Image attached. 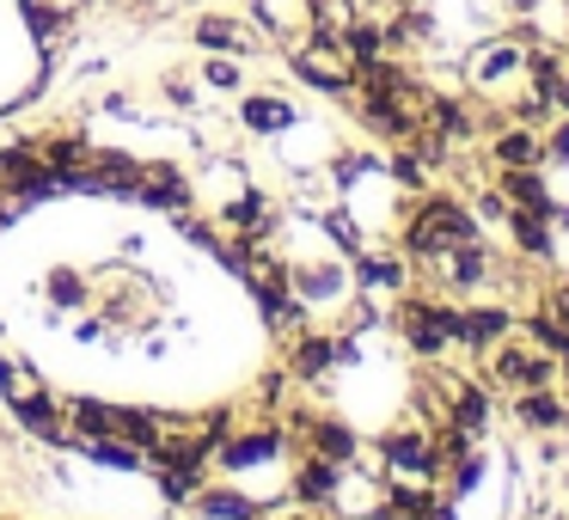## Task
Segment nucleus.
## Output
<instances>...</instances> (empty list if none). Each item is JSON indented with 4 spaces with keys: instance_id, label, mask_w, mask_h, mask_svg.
<instances>
[{
    "instance_id": "1",
    "label": "nucleus",
    "mask_w": 569,
    "mask_h": 520,
    "mask_svg": "<svg viewBox=\"0 0 569 520\" xmlns=\"http://www.w3.org/2000/svg\"><path fill=\"white\" fill-rule=\"evenodd\" d=\"M295 74L319 92H356V62L343 56V43L331 31H312L295 43Z\"/></svg>"
},
{
    "instance_id": "2",
    "label": "nucleus",
    "mask_w": 569,
    "mask_h": 520,
    "mask_svg": "<svg viewBox=\"0 0 569 520\" xmlns=\"http://www.w3.org/2000/svg\"><path fill=\"white\" fill-rule=\"evenodd\" d=\"M471 239H478V227L459 202H422V214L410 221V251L417 258H435L447 246H471Z\"/></svg>"
},
{
    "instance_id": "3",
    "label": "nucleus",
    "mask_w": 569,
    "mask_h": 520,
    "mask_svg": "<svg viewBox=\"0 0 569 520\" xmlns=\"http://www.w3.org/2000/svg\"><path fill=\"white\" fill-rule=\"evenodd\" d=\"M453 337H459L453 312H441V307H405V343L417 349V356H441Z\"/></svg>"
},
{
    "instance_id": "4",
    "label": "nucleus",
    "mask_w": 569,
    "mask_h": 520,
    "mask_svg": "<svg viewBox=\"0 0 569 520\" xmlns=\"http://www.w3.org/2000/svg\"><path fill=\"white\" fill-rule=\"evenodd\" d=\"M496 386H520V392H532V386H545L551 380V361L545 356H527V349H502L496 356V373H490Z\"/></svg>"
},
{
    "instance_id": "5",
    "label": "nucleus",
    "mask_w": 569,
    "mask_h": 520,
    "mask_svg": "<svg viewBox=\"0 0 569 520\" xmlns=\"http://www.w3.org/2000/svg\"><path fill=\"white\" fill-rule=\"evenodd\" d=\"M520 74H527V99H532V104H551V99H557V80H563V56L539 43V50H527Z\"/></svg>"
},
{
    "instance_id": "6",
    "label": "nucleus",
    "mask_w": 569,
    "mask_h": 520,
    "mask_svg": "<svg viewBox=\"0 0 569 520\" xmlns=\"http://www.w3.org/2000/svg\"><path fill=\"white\" fill-rule=\"evenodd\" d=\"M520 62H527V50H520L515 38H502V43H490V50L471 56V80L490 87V80H502V74H520Z\"/></svg>"
},
{
    "instance_id": "7",
    "label": "nucleus",
    "mask_w": 569,
    "mask_h": 520,
    "mask_svg": "<svg viewBox=\"0 0 569 520\" xmlns=\"http://www.w3.org/2000/svg\"><path fill=\"white\" fill-rule=\"evenodd\" d=\"M197 43L209 56H246L251 50V31L233 26V19H197Z\"/></svg>"
},
{
    "instance_id": "8",
    "label": "nucleus",
    "mask_w": 569,
    "mask_h": 520,
    "mask_svg": "<svg viewBox=\"0 0 569 520\" xmlns=\"http://www.w3.org/2000/svg\"><path fill=\"white\" fill-rule=\"evenodd\" d=\"M502 337H508V312L502 307H478V312L459 319V343H471V349H490V343H502Z\"/></svg>"
},
{
    "instance_id": "9",
    "label": "nucleus",
    "mask_w": 569,
    "mask_h": 520,
    "mask_svg": "<svg viewBox=\"0 0 569 520\" xmlns=\"http://www.w3.org/2000/svg\"><path fill=\"white\" fill-rule=\"evenodd\" d=\"M490 153H496V166H502V172H508V166H539V136H532V129H502V136H496L490 141Z\"/></svg>"
},
{
    "instance_id": "10",
    "label": "nucleus",
    "mask_w": 569,
    "mask_h": 520,
    "mask_svg": "<svg viewBox=\"0 0 569 520\" xmlns=\"http://www.w3.org/2000/svg\"><path fill=\"white\" fill-rule=\"evenodd\" d=\"M239 117H246V129H258V136H276V129L295 123V104H288V99H246V104H239Z\"/></svg>"
},
{
    "instance_id": "11",
    "label": "nucleus",
    "mask_w": 569,
    "mask_h": 520,
    "mask_svg": "<svg viewBox=\"0 0 569 520\" xmlns=\"http://www.w3.org/2000/svg\"><path fill=\"white\" fill-rule=\"evenodd\" d=\"M502 190L520 202V209H551V202H545V178H539V166H508V172H502Z\"/></svg>"
},
{
    "instance_id": "12",
    "label": "nucleus",
    "mask_w": 569,
    "mask_h": 520,
    "mask_svg": "<svg viewBox=\"0 0 569 520\" xmlns=\"http://www.w3.org/2000/svg\"><path fill=\"white\" fill-rule=\"evenodd\" d=\"M386 459H392V466L422 471V478H435V447L417 441V434H386Z\"/></svg>"
},
{
    "instance_id": "13",
    "label": "nucleus",
    "mask_w": 569,
    "mask_h": 520,
    "mask_svg": "<svg viewBox=\"0 0 569 520\" xmlns=\"http://www.w3.org/2000/svg\"><path fill=\"white\" fill-rule=\"evenodd\" d=\"M13 410H19V422H26L31 434H62L68 429L56 398H13Z\"/></svg>"
},
{
    "instance_id": "14",
    "label": "nucleus",
    "mask_w": 569,
    "mask_h": 520,
    "mask_svg": "<svg viewBox=\"0 0 569 520\" xmlns=\"http://www.w3.org/2000/svg\"><path fill=\"white\" fill-rule=\"evenodd\" d=\"M307 434H312V447H319V459H349L356 453V434H349L343 422H331V417L307 422Z\"/></svg>"
},
{
    "instance_id": "15",
    "label": "nucleus",
    "mask_w": 569,
    "mask_h": 520,
    "mask_svg": "<svg viewBox=\"0 0 569 520\" xmlns=\"http://www.w3.org/2000/svg\"><path fill=\"white\" fill-rule=\"evenodd\" d=\"M68 417H74V429L87 434H117V410L111 404H92V398H74V404H68Z\"/></svg>"
},
{
    "instance_id": "16",
    "label": "nucleus",
    "mask_w": 569,
    "mask_h": 520,
    "mask_svg": "<svg viewBox=\"0 0 569 520\" xmlns=\"http://www.w3.org/2000/svg\"><path fill=\"white\" fill-rule=\"evenodd\" d=\"M520 422H527V429H551V422H563V404H557L551 392H545V386H532L527 398H520V410H515Z\"/></svg>"
},
{
    "instance_id": "17",
    "label": "nucleus",
    "mask_w": 569,
    "mask_h": 520,
    "mask_svg": "<svg viewBox=\"0 0 569 520\" xmlns=\"http://www.w3.org/2000/svg\"><path fill=\"white\" fill-rule=\"evenodd\" d=\"M331 490H337V459H312V466L295 478V496H307V502H325Z\"/></svg>"
},
{
    "instance_id": "18",
    "label": "nucleus",
    "mask_w": 569,
    "mask_h": 520,
    "mask_svg": "<svg viewBox=\"0 0 569 520\" xmlns=\"http://www.w3.org/2000/svg\"><path fill=\"white\" fill-rule=\"evenodd\" d=\"M527 337L545 349V356H569V331L551 319V312H532V319H527Z\"/></svg>"
},
{
    "instance_id": "19",
    "label": "nucleus",
    "mask_w": 569,
    "mask_h": 520,
    "mask_svg": "<svg viewBox=\"0 0 569 520\" xmlns=\"http://www.w3.org/2000/svg\"><path fill=\"white\" fill-rule=\"evenodd\" d=\"M202 514H221V520H258V508L246 496H227V490H209L202 496Z\"/></svg>"
},
{
    "instance_id": "20",
    "label": "nucleus",
    "mask_w": 569,
    "mask_h": 520,
    "mask_svg": "<svg viewBox=\"0 0 569 520\" xmlns=\"http://www.w3.org/2000/svg\"><path fill=\"white\" fill-rule=\"evenodd\" d=\"M515 239H520L527 251H545V246H551V233H545V209H520V214H515Z\"/></svg>"
},
{
    "instance_id": "21",
    "label": "nucleus",
    "mask_w": 569,
    "mask_h": 520,
    "mask_svg": "<svg viewBox=\"0 0 569 520\" xmlns=\"http://www.w3.org/2000/svg\"><path fill=\"white\" fill-rule=\"evenodd\" d=\"M117 434H129L136 447H160V429H153V417H141V410H117Z\"/></svg>"
},
{
    "instance_id": "22",
    "label": "nucleus",
    "mask_w": 569,
    "mask_h": 520,
    "mask_svg": "<svg viewBox=\"0 0 569 520\" xmlns=\"http://www.w3.org/2000/svg\"><path fill=\"white\" fill-rule=\"evenodd\" d=\"M263 453H276V429H258L246 441H233L227 447V466H246V459H263Z\"/></svg>"
},
{
    "instance_id": "23",
    "label": "nucleus",
    "mask_w": 569,
    "mask_h": 520,
    "mask_svg": "<svg viewBox=\"0 0 569 520\" xmlns=\"http://www.w3.org/2000/svg\"><path fill=\"white\" fill-rule=\"evenodd\" d=\"M153 184H141V197L148 202H160V209H178L184 202V184H178V172H148Z\"/></svg>"
},
{
    "instance_id": "24",
    "label": "nucleus",
    "mask_w": 569,
    "mask_h": 520,
    "mask_svg": "<svg viewBox=\"0 0 569 520\" xmlns=\"http://www.w3.org/2000/svg\"><path fill=\"white\" fill-rule=\"evenodd\" d=\"M331 356H337V349H331V343H319V337H312V343H300V356H295V368H300V373H307V380H319V373H325V368H331Z\"/></svg>"
},
{
    "instance_id": "25",
    "label": "nucleus",
    "mask_w": 569,
    "mask_h": 520,
    "mask_svg": "<svg viewBox=\"0 0 569 520\" xmlns=\"http://www.w3.org/2000/svg\"><path fill=\"white\" fill-rule=\"evenodd\" d=\"M202 80H209V87H221V92H233V87H239V62H227V56H214V62L202 68Z\"/></svg>"
},
{
    "instance_id": "26",
    "label": "nucleus",
    "mask_w": 569,
    "mask_h": 520,
    "mask_svg": "<svg viewBox=\"0 0 569 520\" xmlns=\"http://www.w3.org/2000/svg\"><path fill=\"white\" fill-rule=\"evenodd\" d=\"M258 214H263V202H258V197H246V202H233V209H227V221L246 227V221H258Z\"/></svg>"
},
{
    "instance_id": "27",
    "label": "nucleus",
    "mask_w": 569,
    "mask_h": 520,
    "mask_svg": "<svg viewBox=\"0 0 569 520\" xmlns=\"http://www.w3.org/2000/svg\"><path fill=\"white\" fill-rule=\"evenodd\" d=\"M50 300H62V307H74V300H80V282H74V276H56V282H50Z\"/></svg>"
},
{
    "instance_id": "28",
    "label": "nucleus",
    "mask_w": 569,
    "mask_h": 520,
    "mask_svg": "<svg viewBox=\"0 0 569 520\" xmlns=\"http://www.w3.org/2000/svg\"><path fill=\"white\" fill-rule=\"evenodd\" d=\"M545 148H551V160H569V117L551 129V141H545Z\"/></svg>"
},
{
    "instance_id": "29",
    "label": "nucleus",
    "mask_w": 569,
    "mask_h": 520,
    "mask_svg": "<svg viewBox=\"0 0 569 520\" xmlns=\"http://www.w3.org/2000/svg\"><path fill=\"white\" fill-rule=\"evenodd\" d=\"M368 282H405V270H398V263H368Z\"/></svg>"
},
{
    "instance_id": "30",
    "label": "nucleus",
    "mask_w": 569,
    "mask_h": 520,
    "mask_svg": "<svg viewBox=\"0 0 569 520\" xmlns=\"http://www.w3.org/2000/svg\"><path fill=\"white\" fill-rule=\"evenodd\" d=\"M545 312H551V319L569 331V288H557V294H551V307H545Z\"/></svg>"
},
{
    "instance_id": "31",
    "label": "nucleus",
    "mask_w": 569,
    "mask_h": 520,
    "mask_svg": "<svg viewBox=\"0 0 569 520\" xmlns=\"http://www.w3.org/2000/svg\"><path fill=\"white\" fill-rule=\"evenodd\" d=\"M410 520H447V508H410Z\"/></svg>"
},
{
    "instance_id": "32",
    "label": "nucleus",
    "mask_w": 569,
    "mask_h": 520,
    "mask_svg": "<svg viewBox=\"0 0 569 520\" xmlns=\"http://www.w3.org/2000/svg\"><path fill=\"white\" fill-rule=\"evenodd\" d=\"M551 104H563V111H569V68H563V80H557V99Z\"/></svg>"
}]
</instances>
